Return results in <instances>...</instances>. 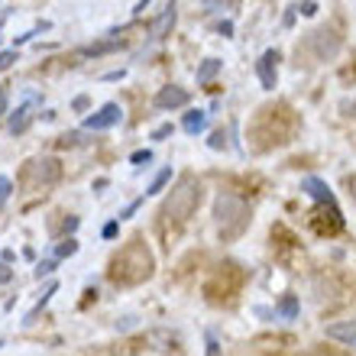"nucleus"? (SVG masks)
<instances>
[{
	"instance_id": "nucleus-19",
	"label": "nucleus",
	"mask_w": 356,
	"mask_h": 356,
	"mask_svg": "<svg viewBox=\"0 0 356 356\" xmlns=\"http://www.w3.org/2000/svg\"><path fill=\"white\" fill-rule=\"evenodd\" d=\"M169 181H172V169H162L159 175H156V178L149 181V188H146V195H159V191H162L165 185H169Z\"/></svg>"
},
{
	"instance_id": "nucleus-12",
	"label": "nucleus",
	"mask_w": 356,
	"mask_h": 356,
	"mask_svg": "<svg viewBox=\"0 0 356 356\" xmlns=\"http://www.w3.org/2000/svg\"><path fill=\"white\" fill-rule=\"evenodd\" d=\"M327 337L343 343V347H356V321H337V324H330Z\"/></svg>"
},
{
	"instance_id": "nucleus-23",
	"label": "nucleus",
	"mask_w": 356,
	"mask_h": 356,
	"mask_svg": "<svg viewBox=\"0 0 356 356\" xmlns=\"http://www.w3.org/2000/svg\"><path fill=\"white\" fill-rule=\"evenodd\" d=\"M13 62H17V49H3V52H0V72H7Z\"/></svg>"
},
{
	"instance_id": "nucleus-9",
	"label": "nucleus",
	"mask_w": 356,
	"mask_h": 356,
	"mask_svg": "<svg viewBox=\"0 0 356 356\" xmlns=\"http://www.w3.org/2000/svg\"><path fill=\"white\" fill-rule=\"evenodd\" d=\"M188 101H191V94L181 85H165L156 94V107H159V111H178V107H185Z\"/></svg>"
},
{
	"instance_id": "nucleus-18",
	"label": "nucleus",
	"mask_w": 356,
	"mask_h": 356,
	"mask_svg": "<svg viewBox=\"0 0 356 356\" xmlns=\"http://www.w3.org/2000/svg\"><path fill=\"white\" fill-rule=\"evenodd\" d=\"M279 314L282 318H289V321L298 318V298H295V295H285V298L279 301Z\"/></svg>"
},
{
	"instance_id": "nucleus-34",
	"label": "nucleus",
	"mask_w": 356,
	"mask_h": 356,
	"mask_svg": "<svg viewBox=\"0 0 356 356\" xmlns=\"http://www.w3.org/2000/svg\"><path fill=\"white\" fill-rule=\"evenodd\" d=\"M350 117H356V101H353V104H350Z\"/></svg>"
},
{
	"instance_id": "nucleus-27",
	"label": "nucleus",
	"mask_w": 356,
	"mask_h": 356,
	"mask_svg": "<svg viewBox=\"0 0 356 356\" xmlns=\"http://www.w3.org/2000/svg\"><path fill=\"white\" fill-rule=\"evenodd\" d=\"M165 136H172V123H162L159 130H152V140H165Z\"/></svg>"
},
{
	"instance_id": "nucleus-24",
	"label": "nucleus",
	"mask_w": 356,
	"mask_h": 356,
	"mask_svg": "<svg viewBox=\"0 0 356 356\" xmlns=\"http://www.w3.org/2000/svg\"><path fill=\"white\" fill-rule=\"evenodd\" d=\"M10 191H13V181H10L7 175H0V207H3V201L10 197Z\"/></svg>"
},
{
	"instance_id": "nucleus-3",
	"label": "nucleus",
	"mask_w": 356,
	"mask_h": 356,
	"mask_svg": "<svg viewBox=\"0 0 356 356\" xmlns=\"http://www.w3.org/2000/svg\"><path fill=\"white\" fill-rule=\"evenodd\" d=\"M291 130H295V117L285 104L279 107H263V111L256 113V123L250 127V136L253 140H266L263 149L269 146H282V143H289Z\"/></svg>"
},
{
	"instance_id": "nucleus-10",
	"label": "nucleus",
	"mask_w": 356,
	"mask_h": 356,
	"mask_svg": "<svg viewBox=\"0 0 356 356\" xmlns=\"http://www.w3.org/2000/svg\"><path fill=\"white\" fill-rule=\"evenodd\" d=\"M275 62H279V52H275V49L263 52L259 62H256V72H259V81H263L266 91H275V81H279V68H275Z\"/></svg>"
},
{
	"instance_id": "nucleus-6",
	"label": "nucleus",
	"mask_w": 356,
	"mask_h": 356,
	"mask_svg": "<svg viewBox=\"0 0 356 356\" xmlns=\"http://www.w3.org/2000/svg\"><path fill=\"white\" fill-rule=\"evenodd\" d=\"M308 46L314 49V58H318V62H330V58L340 52V36L334 29H318V33L308 36Z\"/></svg>"
},
{
	"instance_id": "nucleus-16",
	"label": "nucleus",
	"mask_w": 356,
	"mask_h": 356,
	"mask_svg": "<svg viewBox=\"0 0 356 356\" xmlns=\"http://www.w3.org/2000/svg\"><path fill=\"white\" fill-rule=\"evenodd\" d=\"M220 68H224V62H220V58H204V62H201V68H197V85H207V81H211Z\"/></svg>"
},
{
	"instance_id": "nucleus-30",
	"label": "nucleus",
	"mask_w": 356,
	"mask_h": 356,
	"mask_svg": "<svg viewBox=\"0 0 356 356\" xmlns=\"http://www.w3.org/2000/svg\"><path fill=\"white\" fill-rule=\"evenodd\" d=\"M7 104H10V91L7 88H0V117L7 113Z\"/></svg>"
},
{
	"instance_id": "nucleus-31",
	"label": "nucleus",
	"mask_w": 356,
	"mask_h": 356,
	"mask_svg": "<svg viewBox=\"0 0 356 356\" xmlns=\"http://www.w3.org/2000/svg\"><path fill=\"white\" fill-rule=\"evenodd\" d=\"M143 204V197H140V201H133V204H127V211H123V214H120V220H127V217H133V214H136V207H140Z\"/></svg>"
},
{
	"instance_id": "nucleus-8",
	"label": "nucleus",
	"mask_w": 356,
	"mask_h": 356,
	"mask_svg": "<svg viewBox=\"0 0 356 356\" xmlns=\"http://www.w3.org/2000/svg\"><path fill=\"white\" fill-rule=\"evenodd\" d=\"M301 191L308 197H314L318 204H324V207H330V211H337V197H334V191L327 188V181L324 178H314V175H308L305 181H301Z\"/></svg>"
},
{
	"instance_id": "nucleus-5",
	"label": "nucleus",
	"mask_w": 356,
	"mask_h": 356,
	"mask_svg": "<svg viewBox=\"0 0 356 356\" xmlns=\"http://www.w3.org/2000/svg\"><path fill=\"white\" fill-rule=\"evenodd\" d=\"M62 178V162L56 156H36L23 165V185L26 188H46V185H56Z\"/></svg>"
},
{
	"instance_id": "nucleus-28",
	"label": "nucleus",
	"mask_w": 356,
	"mask_h": 356,
	"mask_svg": "<svg viewBox=\"0 0 356 356\" xmlns=\"http://www.w3.org/2000/svg\"><path fill=\"white\" fill-rule=\"evenodd\" d=\"M117 230H120V220H111V224L104 227V240H113V236H117Z\"/></svg>"
},
{
	"instance_id": "nucleus-20",
	"label": "nucleus",
	"mask_w": 356,
	"mask_h": 356,
	"mask_svg": "<svg viewBox=\"0 0 356 356\" xmlns=\"http://www.w3.org/2000/svg\"><path fill=\"white\" fill-rule=\"evenodd\" d=\"M78 253V243L68 236V240H62V243L56 246V259H65V256H75Z\"/></svg>"
},
{
	"instance_id": "nucleus-13",
	"label": "nucleus",
	"mask_w": 356,
	"mask_h": 356,
	"mask_svg": "<svg viewBox=\"0 0 356 356\" xmlns=\"http://www.w3.org/2000/svg\"><path fill=\"white\" fill-rule=\"evenodd\" d=\"M29 123H33V104H23V107H17V113L10 117V133H13V136H19Z\"/></svg>"
},
{
	"instance_id": "nucleus-32",
	"label": "nucleus",
	"mask_w": 356,
	"mask_h": 356,
	"mask_svg": "<svg viewBox=\"0 0 356 356\" xmlns=\"http://www.w3.org/2000/svg\"><path fill=\"white\" fill-rule=\"evenodd\" d=\"M347 191H350V197L356 201V172L353 175H347Z\"/></svg>"
},
{
	"instance_id": "nucleus-15",
	"label": "nucleus",
	"mask_w": 356,
	"mask_h": 356,
	"mask_svg": "<svg viewBox=\"0 0 356 356\" xmlns=\"http://www.w3.org/2000/svg\"><path fill=\"white\" fill-rule=\"evenodd\" d=\"M120 46H123V39L117 33H111V39H101V42L85 46V56H104V52H113V49H120Z\"/></svg>"
},
{
	"instance_id": "nucleus-14",
	"label": "nucleus",
	"mask_w": 356,
	"mask_h": 356,
	"mask_svg": "<svg viewBox=\"0 0 356 356\" xmlns=\"http://www.w3.org/2000/svg\"><path fill=\"white\" fill-rule=\"evenodd\" d=\"M207 127V113L204 111H188L185 120H181V130L191 133V136H197V133Z\"/></svg>"
},
{
	"instance_id": "nucleus-17",
	"label": "nucleus",
	"mask_w": 356,
	"mask_h": 356,
	"mask_svg": "<svg viewBox=\"0 0 356 356\" xmlns=\"http://www.w3.org/2000/svg\"><path fill=\"white\" fill-rule=\"evenodd\" d=\"M56 291H58V285H56V282H49V285H46V291H42V298L36 301V308L29 311V314H26V321H23V324H33V321H36V314H39V311H42V305H46V301L52 298Z\"/></svg>"
},
{
	"instance_id": "nucleus-25",
	"label": "nucleus",
	"mask_w": 356,
	"mask_h": 356,
	"mask_svg": "<svg viewBox=\"0 0 356 356\" xmlns=\"http://www.w3.org/2000/svg\"><path fill=\"white\" fill-rule=\"evenodd\" d=\"M130 162L133 165H143V162H152V149H136L130 156Z\"/></svg>"
},
{
	"instance_id": "nucleus-29",
	"label": "nucleus",
	"mask_w": 356,
	"mask_h": 356,
	"mask_svg": "<svg viewBox=\"0 0 356 356\" xmlns=\"http://www.w3.org/2000/svg\"><path fill=\"white\" fill-rule=\"evenodd\" d=\"M10 279H13V269H10V266L0 259V285H7Z\"/></svg>"
},
{
	"instance_id": "nucleus-2",
	"label": "nucleus",
	"mask_w": 356,
	"mask_h": 356,
	"mask_svg": "<svg viewBox=\"0 0 356 356\" xmlns=\"http://www.w3.org/2000/svg\"><path fill=\"white\" fill-rule=\"evenodd\" d=\"M201 197H204L201 178L191 175V172H185V175L169 188L165 201H162V217L172 220V224H188L191 214L197 211V204H201Z\"/></svg>"
},
{
	"instance_id": "nucleus-22",
	"label": "nucleus",
	"mask_w": 356,
	"mask_h": 356,
	"mask_svg": "<svg viewBox=\"0 0 356 356\" xmlns=\"http://www.w3.org/2000/svg\"><path fill=\"white\" fill-rule=\"evenodd\" d=\"M207 146H211V149H224V146H227V133L224 130H214V133H211V140H207Z\"/></svg>"
},
{
	"instance_id": "nucleus-26",
	"label": "nucleus",
	"mask_w": 356,
	"mask_h": 356,
	"mask_svg": "<svg viewBox=\"0 0 356 356\" xmlns=\"http://www.w3.org/2000/svg\"><path fill=\"white\" fill-rule=\"evenodd\" d=\"M56 269V259H42V263L36 266V279H42V275H49V272Z\"/></svg>"
},
{
	"instance_id": "nucleus-7",
	"label": "nucleus",
	"mask_w": 356,
	"mask_h": 356,
	"mask_svg": "<svg viewBox=\"0 0 356 356\" xmlns=\"http://www.w3.org/2000/svg\"><path fill=\"white\" fill-rule=\"evenodd\" d=\"M123 120V111L120 104H104L101 111H94L85 117V130H111V127H117V123Z\"/></svg>"
},
{
	"instance_id": "nucleus-11",
	"label": "nucleus",
	"mask_w": 356,
	"mask_h": 356,
	"mask_svg": "<svg viewBox=\"0 0 356 356\" xmlns=\"http://www.w3.org/2000/svg\"><path fill=\"white\" fill-rule=\"evenodd\" d=\"M175 19H178V7H175V3H169V7L162 10L159 17L152 19L149 33H152V36H156V39H165V36H169V33H172V26H175Z\"/></svg>"
},
{
	"instance_id": "nucleus-4",
	"label": "nucleus",
	"mask_w": 356,
	"mask_h": 356,
	"mask_svg": "<svg viewBox=\"0 0 356 356\" xmlns=\"http://www.w3.org/2000/svg\"><path fill=\"white\" fill-rule=\"evenodd\" d=\"M214 220L220 227V236L230 240V236H240L250 224V207H246L243 197L230 195V191H220L214 201Z\"/></svg>"
},
{
	"instance_id": "nucleus-21",
	"label": "nucleus",
	"mask_w": 356,
	"mask_h": 356,
	"mask_svg": "<svg viewBox=\"0 0 356 356\" xmlns=\"http://www.w3.org/2000/svg\"><path fill=\"white\" fill-rule=\"evenodd\" d=\"M291 10H295V13H301V17H314L321 7H318V3H311V0H305V3H295Z\"/></svg>"
},
{
	"instance_id": "nucleus-1",
	"label": "nucleus",
	"mask_w": 356,
	"mask_h": 356,
	"mask_svg": "<svg viewBox=\"0 0 356 356\" xmlns=\"http://www.w3.org/2000/svg\"><path fill=\"white\" fill-rule=\"evenodd\" d=\"M152 269H156V256H152L149 243L143 236H133L111 259V282L113 285H140L152 275Z\"/></svg>"
},
{
	"instance_id": "nucleus-33",
	"label": "nucleus",
	"mask_w": 356,
	"mask_h": 356,
	"mask_svg": "<svg viewBox=\"0 0 356 356\" xmlns=\"http://www.w3.org/2000/svg\"><path fill=\"white\" fill-rule=\"evenodd\" d=\"M75 111H88V97L81 94V97H75Z\"/></svg>"
}]
</instances>
